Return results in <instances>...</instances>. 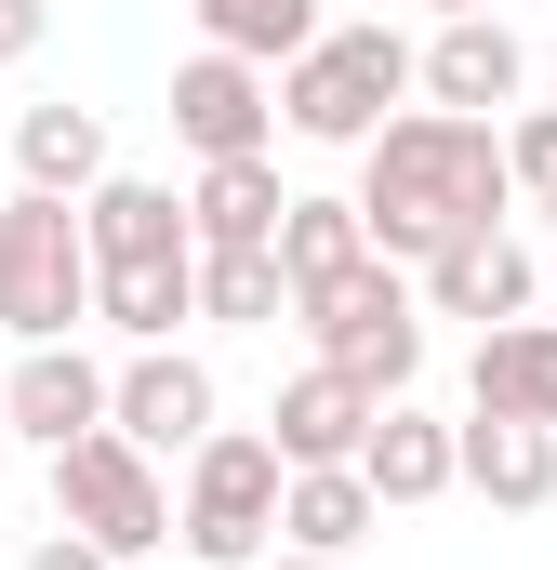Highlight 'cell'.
<instances>
[{"label":"cell","mask_w":557,"mask_h":570,"mask_svg":"<svg viewBox=\"0 0 557 570\" xmlns=\"http://www.w3.org/2000/svg\"><path fill=\"white\" fill-rule=\"evenodd\" d=\"M518 80H531V53H518V27H505V13H451V27L424 40V107H451V120L518 107Z\"/></svg>","instance_id":"cell-10"},{"label":"cell","mask_w":557,"mask_h":570,"mask_svg":"<svg viewBox=\"0 0 557 570\" xmlns=\"http://www.w3.org/2000/svg\"><path fill=\"white\" fill-rule=\"evenodd\" d=\"M27 570H120V558H107V544H80V531H53V544H40Z\"/></svg>","instance_id":"cell-26"},{"label":"cell","mask_w":557,"mask_h":570,"mask_svg":"<svg viewBox=\"0 0 557 570\" xmlns=\"http://www.w3.org/2000/svg\"><path fill=\"white\" fill-rule=\"evenodd\" d=\"M305 332H319V358L332 372H359L372 399H399L424 372V318H412V292H399V266L372 253V266H345L332 292H305Z\"/></svg>","instance_id":"cell-6"},{"label":"cell","mask_w":557,"mask_h":570,"mask_svg":"<svg viewBox=\"0 0 557 570\" xmlns=\"http://www.w3.org/2000/svg\"><path fill=\"white\" fill-rule=\"evenodd\" d=\"M545 226H557V186H545Z\"/></svg>","instance_id":"cell-30"},{"label":"cell","mask_w":557,"mask_h":570,"mask_svg":"<svg viewBox=\"0 0 557 570\" xmlns=\"http://www.w3.org/2000/svg\"><path fill=\"white\" fill-rule=\"evenodd\" d=\"M199 318H240V332L292 318V266H278V239H253V253H199Z\"/></svg>","instance_id":"cell-23"},{"label":"cell","mask_w":557,"mask_h":570,"mask_svg":"<svg viewBox=\"0 0 557 570\" xmlns=\"http://www.w3.org/2000/svg\"><path fill=\"white\" fill-rule=\"evenodd\" d=\"M372 425H385V399L359 385V372H292L278 385V412H266V438H278V464H359L372 451Z\"/></svg>","instance_id":"cell-9"},{"label":"cell","mask_w":557,"mask_h":570,"mask_svg":"<svg viewBox=\"0 0 557 570\" xmlns=\"http://www.w3.org/2000/svg\"><path fill=\"white\" fill-rule=\"evenodd\" d=\"M173 134L199 146V159H253V146L278 134V67H253V53H186L173 67Z\"/></svg>","instance_id":"cell-7"},{"label":"cell","mask_w":557,"mask_h":570,"mask_svg":"<svg viewBox=\"0 0 557 570\" xmlns=\"http://www.w3.org/2000/svg\"><path fill=\"white\" fill-rule=\"evenodd\" d=\"M359 478H372L385 504H438V491H465V425H424V412L385 399V425H372V451H359Z\"/></svg>","instance_id":"cell-15"},{"label":"cell","mask_w":557,"mask_h":570,"mask_svg":"<svg viewBox=\"0 0 557 570\" xmlns=\"http://www.w3.org/2000/svg\"><path fill=\"white\" fill-rule=\"evenodd\" d=\"M0 464H13V412H0Z\"/></svg>","instance_id":"cell-29"},{"label":"cell","mask_w":557,"mask_h":570,"mask_svg":"<svg viewBox=\"0 0 557 570\" xmlns=\"http://www.w3.org/2000/svg\"><path fill=\"white\" fill-rule=\"evenodd\" d=\"M424 305H438V318L505 332V318H531V253H518L505 226H478V239H451V253L424 266Z\"/></svg>","instance_id":"cell-13"},{"label":"cell","mask_w":557,"mask_h":570,"mask_svg":"<svg viewBox=\"0 0 557 570\" xmlns=\"http://www.w3.org/2000/svg\"><path fill=\"white\" fill-rule=\"evenodd\" d=\"M478 412L557 425V318H505V332H478Z\"/></svg>","instance_id":"cell-19"},{"label":"cell","mask_w":557,"mask_h":570,"mask_svg":"<svg viewBox=\"0 0 557 570\" xmlns=\"http://www.w3.org/2000/svg\"><path fill=\"white\" fill-rule=\"evenodd\" d=\"M424 13H438V27H451V13H491V0H424Z\"/></svg>","instance_id":"cell-28"},{"label":"cell","mask_w":557,"mask_h":570,"mask_svg":"<svg viewBox=\"0 0 557 570\" xmlns=\"http://www.w3.org/2000/svg\"><path fill=\"white\" fill-rule=\"evenodd\" d=\"M80 318H94V226H80V199L13 186L0 199V332L13 345H67Z\"/></svg>","instance_id":"cell-3"},{"label":"cell","mask_w":557,"mask_h":570,"mask_svg":"<svg viewBox=\"0 0 557 570\" xmlns=\"http://www.w3.org/2000/svg\"><path fill=\"white\" fill-rule=\"evenodd\" d=\"M94 318L134 345H173V318H199V253L186 266H94Z\"/></svg>","instance_id":"cell-21"},{"label":"cell","mask_w":557,"mask_h":570,"mask_svg":"<svg viewBox=\"0 0 557 570\" xmlns=\"http://www.w3.org/2000/svg\"><path fill=\"white\" fill-rule=\"evenodd\" d=\"M266 570H345V558H305V544H278V558H266Z\"/></svg>","instance_id":"cell-27"},{"label":"cell","mask_w":557,"mask_h":570,"mask_svg":"<svg viewBox=\"0 0 557 570\" xmlns=\"http://www.w3.org/2000/svg\"><path fill=\"white\" fill-rule=\"evenodd\" d=\"M465 491H491V504H557V425H518V412H478L465 425Z\"/></svg>","instance_id":"cell-17"},{"label":"cell","mask_w":557,"mask_h":570,"mask_svg":"<svg viewBox=\"0 0 557 570\" xmlns=\"http://www.w3.org/2000/svg\"><path fill=\"white\" fill-rule=\"evenodd\" d=\"M199 13V40L213 53H253V67H292V53H319L332 27H319V0H186Z\"/></svg>","instance_id":"cell-22"},{"label":"cell","mask_w":557,"mask_h":570,"mask_svg":"<svg viewBox=\"0 0 557 570\" xmlns=\"http://www.w3.org/2000/svg\"><path fill=\"white\" fill-rule=\"evenodd\" d=\"M0 412H13V438H40V451H67V438L120 425V372L67 332V345H27L13 358V385H0Z\"/></svg>","instance_id":"cell-8"},{"label":"cell","mask_w":557,"mask_h":570,"mask_svg":"<svg viewBox=\"0 0 557 570\" xmlns=\"http://www.w3.org/2000/svg\"><path fill=\"white\" fill-rule=\"evenodd\" d=\"M186 570H199V558H186Z\"/></svg>","instance_id":"cell-31"},{"label":"cell","mask_w":557,"mask_h":570,"mask_svg":"<svg viewBox=\"0 0 557 570\" xmlns=\"http://www.w3.org/2000/svg\"><path fill=\"white\" fill-rule=\"evenodd\" d=\"M372 518H385V491L359 464H292V491H278V544H305V558L372 544Z\"/></svg>","instance_id":"cell-14"},{"label":"cell","mask_w":557,"mask_h":570,"mask_svg":"<svg viewBox=\"0 0 557 570\" xmlns=\"http://www.w3.org/2000/svg\"><path fill=\"white\" fill-rule=\"evenodd\" d=\"M518 173H505V134L491 120H451V107H412L359 146V213H372V253L385 266H438L451 239L505 226Z\"/></svg>","instance_id":"cell-1"},{"label":"cell","mask_w":557,"mask_h":570,"mask_svg":"<svg viewBox=\"0 0 557 570\" xmlns=\"http://www.w3.org/2000/svg\"><path fill=\"white\" fill-rule=\"evenodd\" d=\"M53 531H80V544H107V558L134 570L173 544V491H159V451H134L120 425L67 438L53 451Z\"/></svg>","instance_id":"cell-5"},{"label":"cell","mask_w":557,"mask_h":570,"mask_svg":"<svg viewBox=\"0 0 557 570\" xmlns=\"http://www.w3.org/2000/svg\"><path fill=\"white\" fill-rule=\"evenodd\" d=\"M120 438H134V451H199V438H213V372H199L186 345H134V372H120Z\"/></svg>","instance_id":"cell-12"},{"label":"cell","mask_w":557,"mask_h":570,"mask_svg":"<svg viewBox=\"0 0 557 570\" xmlns=\"http://www.w3.org/2000/svg\"><path fill=\"white\" fill-rule=\"evenodd\" d=\"M13 173H27V186H53V199H94V186H107V120H94V107H67V94H53V107H27V120H13Z\"/></svg>","instance_id":"cell-18"},{"label":"cell","mask_w":557,"mask_h":570,"mask_svg":"<svg viewBox=\"0 0 557 570\" xmlns=\"http://www.w3.org/2000/svg\"><path fill=\"white\" fill-rule=\"evenodd\" d=\"M199 253H253V239H278V213H292V186H278V159L253 146V159H199Z\"/></svg>","instance_id":"cell-16"},{"label":"cell","mask_w":557,"mask_h":570,"mask_svg":"<svg viewBox=\"0 0 557 570\" xmlns=\"http://www.w3.org/2000/svg\"><path fill=\"white\" fill-rule=\"evenodd\" d=\"M278 266H292V305L332 292L345 266H372V213H359V199H292V213H278Z\"/></svg>","instance_id":"cell-20"},{"label":"cell","mask_w":557,"mask_h":570,"mask_svg":"<svg viewBox=\"0 0 557 570\" xmlns=\"http://www.w3.org/2000/svg\"><path fill=\"white\" fill-rule=\"evenodd\" d=\"M40 40H53V0H0V67H27Z\"/></svg>","instance_id":"cell-25"},{"label":"cell","mask_w":557,"mask_h":570,"mask_svg":"<svg viewBox=\"0 0 557 570\" xmlns=\"http://www.w3.org/2000/svg\"><path fill=\"white\" fill-rule=\"evenodd\" d=\"M80 226H94V266H186L199 253V213L173 186H146V173H107L80 199Z\"/></svg>","instance_id":"cell-11"},{"label":"cell","mask_w":557,"mask_h":570,"mask_svg":"<svg viewBox=\"0 0 557 570\" xmlns=\"http://www.w3.org/2000/svg\"><path fill=\"white\" fill-rule=\"evenodd\" d=\"M412 80H424V53L399 40V27H332L319 53L278 67V120H292L305 146H372L385 120H399Z\"/></svg>","instance_id":"cell-4"},{"label":"cell","mask_w":557,"mask_h":570,"mask_svg":"<svg viewBox=\"0 0 557 570\" xmlns=\"http://www.w3.org/2000/svg\"><path fill=\"white\" fill-rule=\"evenodd\" d=\"M505 173H518L531 199H545V186H557V107H531V120L505 134Z\"/></svg>","instance_id":"cell-24"},{"label":"cell","mask_w":557,"mask_h":570,"mask_svg":"<svg viewBox=\"0 0 557 570\" xmlns=\"http://www.w3.org/2000/svg\"><path fill=\"white\" fill-rule=\"evenodd\" d=\"M278 491H292L278 438L213 425L199 451H186V504H173V544H186L199 570H266V558H278Z\"/></svg>","instance_id":"cell-2"}]
</instances>
